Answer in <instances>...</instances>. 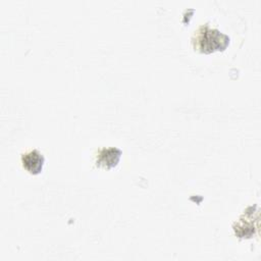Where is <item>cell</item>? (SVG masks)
Returning <instances> with one entry per match:
<instances>
[{"mask_svg": "<svg viewBox=\"0 0 261 261\" xmlns=\"http://www.w3.org/2000/svg\"><path fill=\"white\" fill-rule=\"evenodd\" d=\"M192 44L195 50L201 53L222 51L229 44V38L208 23L201 24L192 36Z\"/></svg>", "mask_w": 261, "mask_h": 261, "instance_id": "cell-1", "label": "cell"}, {"mask_svg": "<svg viewBox=\"0 0 261 261\" xmlns=\"http://www.w3.org/2000/svg\"><path fill=\"white\" fill-rule=\"evenodd\" d=\"M121 156V151L117 148L103 147L99 149L95 155V164L102 168H112L117 165Z\"/></svg>", "mask_w": 261, "mask_h": 261, "instance_id": "cell-2", "label": "cell"}, {"mask_svg": "<svg viewBox=\"0 0 261 261\" xmlns=\"http://www.w3.org/2000/svg\"><path fill=\"white\" fill-rule=\"evenodd\" d=\"M21 163L30 173L38 174L41 172L44 164V156L37 149H32L21 154Z\"/></svg>", "mask_w": 261, "mask_h": 261, "instance_id": "cell-3", "label": "cell"}]
</instances>
